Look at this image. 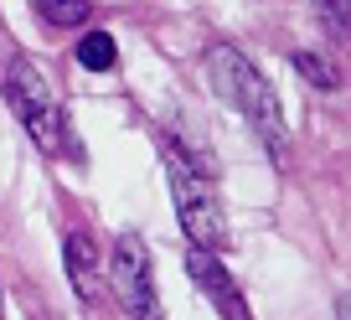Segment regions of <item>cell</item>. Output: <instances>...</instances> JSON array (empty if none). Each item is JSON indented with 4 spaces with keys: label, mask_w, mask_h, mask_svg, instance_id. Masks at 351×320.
Returning <instances> with one entry per match:
<instances>
[{
    "label": "cell",
    "mask_w": 351,
    "mask_h": 320,
    "mask_svg": "<svg viewBox=\"0 0 351 320\" xmlns=\"http://www.w3.org/2000/svg\"><path fill=\"white\" fill-rule=\"evenodd\" d=\"M114 57H119V47H114L109 32H88L83 42H77V62H83L88 73H109Z\"/></svg>",
    "instance_id": "8"
},
{
    "label": "cell",
    "mask_w": 351,
    "mask_h": 320,
    "mask_svg": "<svg viewBox=\"0 0 351 320\" xmlns=\"http://www.w3.org/2000/svg\"><path fill=\"white\" fill-rule=\"evenodd\" d=\"M320 11H326V21L336 26V32L351 36V0H320Z\"/></svg>",
    "instance_id": "10"
},
{
    "label": "cell",
    "mask_w": 351,
    "mask_h": 320,
    "mask_svg": "<svg viewBox=\"0 0 351 320\" xmlns=\"http://www.w3.org/2000/svg\"><path fill=\"white\" fill-rule=\"evenodd\" d=\"M186 274H191V284H202V289L212 295L217 315H228V320H248L243 289H238V279H232V269L217 258V248H197V243H191V248H186Z\"/></svg>",
    "instance_id": "5"
},
{
    "label": "cell",
    "mask_w": 351,
    "mask_h": 320,
    "mask_svg": "<svg viewBox=\"0 0 351 320\" xmlns=\"http://www.w3.org/2000/svg\"><path fill=\"white\" fill-rule=\"evenodd\" d=\"M336 315H341V320H351V295H341V299H336Z\"/></svg>",
    "instance_id": "11"
},
{
    "label": "cell",
    "mask_w": 351,
    "mask_h": 320,
    "mask_svg": "<svg viewBox=\"0 0 351 320\" xmlns=\"http://www.w3.org/2000/svg\"><path fill=\"white\" fill-rule=\"evenodd\" d=\"M207 77H212V88L228 99V109H238L243 119L258 130L269 160H274V166H285V140H289V134H285L279 93L269 88V77H263L258 67L238 52V47H212V52H207Z\"/></svg>",
    "instance_id": "1"
},
{
    "label": "cell",
    "mask_w": 351,
    "mask_h": 320,
    "mask_svg": "<svg viewBox=\"0 0 351 320\" xmlns=\"http://www.w3.org/2000/svg\"><path fill=\"white\" fill-rule=\"evenodd\" d=\"M109 295L119 299L124 315L134 320H150L155 310V274H150V248H145L140 232H119L114 238V254H109Z\"/></svg>",
    "instance_id": "4"
},
{
    "label": "cell",
    "mask_w": 351,
    "mask_h": 320,
    "mask_svg": "<svg viewBox=\"0 0 351 320\" xmlns=\"http://www.w3.org/2000/svg\"><path fill=\"white\" fill-rule=\"evenodd\" d=\"M62 258H67V284L77 289V299H83V305H104V295H109V269H104V258H99L93 232H83V227L67 232Z\"/></svg>",
    "instance_id": "6"
},
{
    "label": "cell",
    "mask_w": 351,
    "mask_h": 320,
    "mask_svg": "<svg viewBox=\"0 0 351 320\" xmlns=\"http://www.w3.org/2000/svg\"><path fill=\"white\" fill-rule=\"evenodd\" d=\"M36 16H42L47 26H83L88 16H93V0H36Z\"/></svg>",
    "instance_id": "7"
},
{
    "label": "cell",
    "mask_w": 351,
    "mask_h": 320,
    "mask_svg": "<svg viewBox=\"0 0 351 320\" xmlns=\"http://www.w3.org/2000/svg\"><path fill=\"white\" fill-rule=\"evenodd\" d=\"M160 166H165V176H171V201H176V217H181L186 243L222 248V243H228V222H222V207H217L212 181L181 155L176 140H160Z\"/></svg>",
    "instance_id": "3"
},
{
    "label": "cell",
    "mask_w": 351,
    "mask_h": 320,
    "mask_svg": "<svg viewBox=\"0 0 351 320\" xmlns=\"http://www.w3.org/2000/svg\"><path fill=\"white\" fill-rule=\"evenodd\" d=\"M289 62H295V73L305 77L310 88H341V73L326 62V57H315V52H295Z\"/></svg>",
    "instance_id": "9"
},
{
    "label": "cell",
    "mask_w": 351,
    "mask_h": 320,
    "mask_svg": "<svg viewBox=\"0 0 351 320\" xmlns=\"http://www.w3.org/2000/svg\"><path fill=\"white\" fill-rule=\"evenodd\" d=\"M0 88H5V103H11V114L21 119V130L36 140V150L83 166V145H73V134H67V114H62V103H57L52 83H47L26 57H11V62H5Z\"/></svg>",
    "instance_id": "2"
}]
</instances>
